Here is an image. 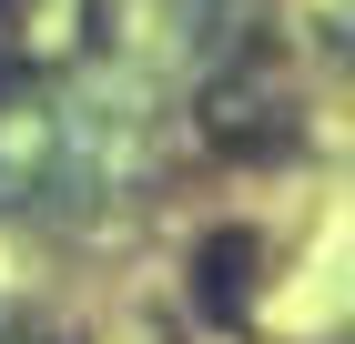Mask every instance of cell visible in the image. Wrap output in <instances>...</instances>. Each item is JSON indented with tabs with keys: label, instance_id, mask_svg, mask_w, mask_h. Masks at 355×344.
Returning <instances> with one entry per match:
<instances>
[{
	"label": "cell",
	"instance_id": "obj_2",
	"mask_svg": "<svg viewBox=\"0 0 355 344\" xmlns=\"http://www.w3.org/2000/svg\"><path fill=\"white\" fill-rule=\"evenodd\" d=\"M0 10H10V0H0Z\"/></svg>",
	"mask_w": 355,
	"mask_h": 344
},
{
	"label": "cell",
	"instance_id": "obj_1",
	"mask_svg": "<svg viewBox=\"0 0 355 344\" xmlns=\"http://www.w3.org/2000/svg\"><path fill=\"white\" fill-rule=\"evenodd\" d=\"M244 264H254V243L223 233V243H214V314H234V304H244Z\"/></svg>",
	"mask_w": 355,
	"mask_h": 344
}]
</instances>
